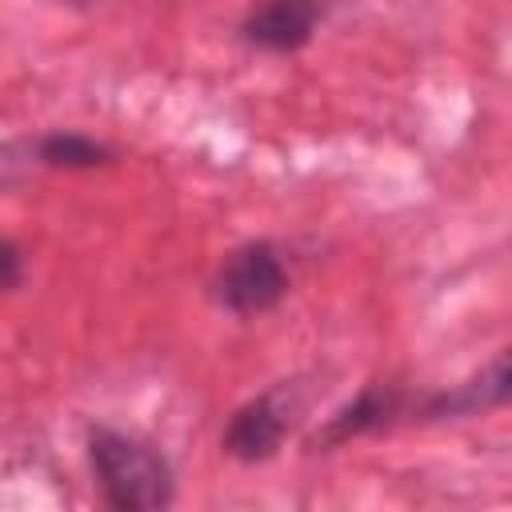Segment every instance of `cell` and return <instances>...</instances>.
<instances>
[{
	"mask_svg": "<svg viewBox=\"0 0 512 512\" xmlns=\"http://www.w3.org/2000/svg\"><path fill=\"white\" fill-rule=\"evenodd\" d=\"M64 4H88V0H64Z\"/></svg>",
	"mask_w": 512,
	"mask_h": 512,
	"instance_id": "9c48e42d",
	"label": "cell"
},
{
	"mask_svg": "<svg viewBox=\"0 0 512 512\" xmlns=\"http://www.w3.org/2000/svg\"><path fill=\"white\" fill-rule=\"evenodd\" d=\"M288 296V264L272 240L232 248L212 280V300L232 316H256Z\"/></svg>",
	"mask_w": 512,
	"mask_h": 512,
	"instance_id": "7a4b0ae2",
	"label": "cell"
},
{
	"mask_svg": "<svg viewBox=\"0 0 512 512\" xmlns=\"http://www.w3.org/2000/svg\"><path fill=\"white\" fill-rule=\"evenodd\" d=\"M300 408H304V396L284 380L232 412V420L220 436V448L240 464H260V460L276 456V448L292 432Z\"/></svg>",
	"mask_w": 512,
	"mask_h": 512,
	"instance_id": "3957f363",
	"label": "cell"
},
{
	"mask_svg": "<svg viewBox=\"0 0 512 512\" xmlns=\"http://www.w3.org/2000/svg\"><path fill=\"white\" fill-rule=\"evenodd\" d=\"M88 460L108 508L116 512H156V508H168L176 496V476L164 452L132 432L92 428Z\"/></svg>",
	"mask_w": 512,
	"mask_h": 512,
	"instance_id": "6da1fadb",
	"label": "cell"
},
{
	"mask_svg": "<svg viewBox=\"0 0 512 512\" xmlns=\"http://www.w3.org/2000/svg\"><path fill=\"white\" fill-rule=\"evenodd\" d=\"M0 272H4L0 284H4L8 292H16L20 280H24V252H20L16 240H4V248H0Z\"/></svg>",
	"mask_w": 512,
	"mask_h": 512,
	"instance_id": "ba28073f",
	"label": "cell"
},
{
	"mask_svg": "<svg viewBox=\"0 0 512 512\" xmlns=\"http://www.w3.org/2000/svg\"><path fill=\"white\" fill-rule=\"evenodd\" d=\"M504 404H512V348H504L496 360H488L468 380L428 396L416 416L420 420H460V416L492 412V408H504Z\"/></svg>",
	"mask_w": 512,
	"mask_h": 512,
	"instance_id": "277c9868",
	"label": "cell"
},
{
	"mask_svg": "<svg viewBox=\"0 0 512 512\" xmlns=\"http://www.w3.org/2000/svg\"><path fill=\"white\" fill-rule=\"evenodd\" d=\"M320 16H324V0H264L244 16L240 36L260 52L284 56L312 40Z\"/></svg>",
	"mask_w": 512,
	"mask_h": 512,
	"instance_id": "8992f818",
	"label": "cell"
},
{
	"mask_svg": "<svg viewBox=\"0 0 512 512\" xmlns=\"http://www.w3.org/2000/svg\"><path fill=\"white\" fill-rule=\"evenodd\" d=\"M32 152H36V164H44V168H64V172L100 168V164H108V160L116 156L108 144H100V140H92V136H84V132H64V128L40 136V140L32 144Z\"/></svg>",
	"mask_w": 512,
	"mask_h": 512,
	"instance_id": "52a82bcc",
	"label": "cell"
},
{
	"mask_svg": "<svg viewBox=\"0 0 512 512\" xmlns=\"http://www.w3.org/2000/svg\"><path fill=\"white\" fill-rule=\"evenodd\" d=\"M404 392L396 384H364L344 408H336L312 436H308V452H332L348 440H360L368 432H380L384 424H392L400 416Z\"/></svg>",
	"mask_w": 512,
	"mask_h": 512,
	"instance_id": "5b68a950",
	"label": "cell"
}]
</instances>
